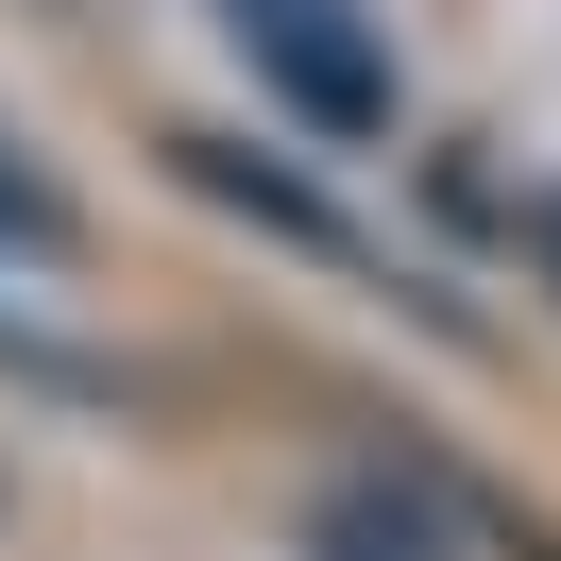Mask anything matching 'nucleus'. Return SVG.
I'll list each match as a JSON object with an SVG mask.
<instances>
[{"label":"nucleus","mask_w":561,"mask_h":561,"mask_svg":"<svg viewBox=\"0 0 561 561\" xmlns=\"http://www.w3.org/2000/svg\"><path fill=\"white\" fill-rule=\"evenodd\" d=\"M239 51L307 137H391V51L357 35V0H239Z\"/></svg>","instance_id":"obj_1"},{"label":"nucleus","mask_w":561,"mask_h":561,"mask_svg":"<svg viewBox=\"0 0 561 561\" xmlns=\"http://www.w3.org/2000/svg\"><path fill=\"white\" fill-rule=\"evenodd\" d=\"M171 171L205 187V205H239V221H273L289 255H357V221H341V205H307V187H289V171H255L239 137H171Z\"/></svg>","instance_id":"obj_2"},{"label":"nucleus","mask_w":561,"mask_h":561,"mask_svg":"<svg viewBox=\"0 0 561 561\" xmlns=\"http://www.w3.org/2000/svg\"><path fill=\"white\" fill-rule=\"evenodd\" d=\"M51 239H69V205H51V171H35V153L0 137V255H51Z\"/></svg>","instance_id":"obj_3"},{"label":"nucleus","mask_w":561,"mask_h":561,"mask_svg":"<svg viewBox=\"0 0 561 561\" xmlns=\"http://www.w3.org/2000/svg\"><path fill=\"white\" fill-rule=\"evenodd\" d=\"M527 273L561 289V187H545V205H527Z\"/></svg>","instance_id":"obj_4"}]
</instances>
